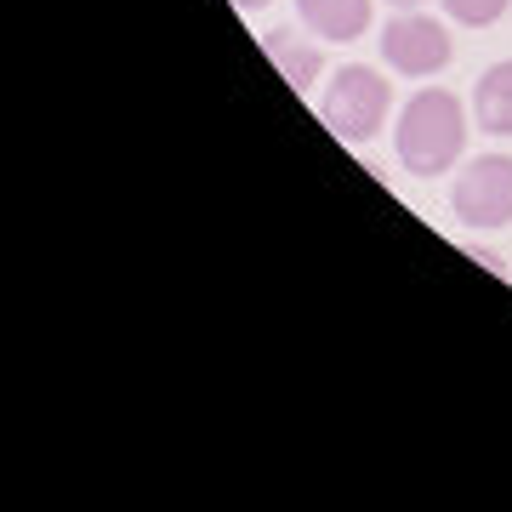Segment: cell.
<instances>
[{"label":"cell","mask_w":512,"mask_h":512,"mask_svg":"<svg viewBox=\"0 0 512 512\" xmlns=\"http://www.w3.org/2000/svg\"><path fill=\"white\" fill-rule=\"evenodd\" d=\"M467 148V109H461L456 92H416L399 114V160L410 177H439L461 160Z\"/></svg>","instance_id":"6da1fadb"},{"label":"cell","mask_w":512,"mask_h":512,"mask_svg":"<svg viewBox=\"0 0 512 512\" xmlns=\"http://www.w3.org/2000/svg\"><path fill=\"white\" fill-rule=\"evenodd\" d=\"M387 103H393V80H382L365 63H348V69L330 80L325 103H319V120H325L342 143H370L376 131L387 126Z\"/></svg>","instance_id":"7a4b0ae2"},{"label":"cell","mask_w":512,"mask_h":512,"mask_svg":"<svg viewBox=\"0 0 512 512\" xmlns=\"http://www.w3.org/2000/svg\"><path fill=\"white\" fill-rule=\"evenodd\" d=\"M450 205L467 228H507L512 222V154H478L450 188Z\"/></svg>","instance_id":"3957f363"},{"label":"cell","mask_w":512,"mask_h":512,"mask_svg":"<svg viewBox=\"0 0 512 512\" xmlns=\"http://www.w3.org/2000/svg\"><path fill=\"white\" fill-rule=\"evenodd\" d=\"M450 35H444V23L421 18V12H399V18L382 29V57L387 69L399 74H439L450 63Z\"/></svg>","instance_id":"277c9868"},{"label":"cell","mask_w":512,"mask_h":512,"mask_svg":"<svg viewBox=\"0 0 512 512\" xmlns=\"http://www.w3.org/2000/svg\"><path fill=\"white\" fill-rule=\"evenodd\" d=\"M296 18L319 40H359L370 29V0H296Z\"/></svg>","instance_id":"5b68a950"},{"label":"cell","mask_w":512,"mask_h":512,"mask_svg":"<svg viewBox=\"0 0 512 512\" xmlns=\"http://www.w3.org/2000/svg\"><path fill=\"white\" fill-rule=\"evenodd\" d=\"M473 109H478V126L484 131L512 137V57L484 69V80H478V92H473Z\"/></svg>","instance_id":"8992f818"},{"label":"cell","mask_w":512,"mask_h":512,"mask_svg":"<svg viewBox=\"0 0 512 512\" xmlns=\"http://www.w3.org/2000/svg\"><path fill=\"white\" fill-rule=\"evenodd\" d=\"M262 52L279 63V74L291 80L296 92L302 86H313V74H319V52L313 46H302V40H291V29H274V35H262Z\"/></svg>","instance_id":"52a82bcc"},{"label":"cell","mask_w":512,"mask_h":512,"mask_svg":"<svg viewBox=\"0 0 512 512\" xmlns=\"http://www.w3.org/2000/svg\"><path fill=\"white\" fill-rule=\"evenodd\" d=\"M439 6H444L456 23H467V29H490V23L507 12L512 0H439Z\"/></svg>","instance_id":"ba28073f"},{"label":"cell","mask_w":512,"mask_h":512,"mask_svg":"<svg viewBox=\"0 0 512 512\" xmlns=\"http://www.w3.org/2000/svg\"><path fill=\"white\" fill-rule=\"evenodd\" d=\"M239 12H262V6H268V0H234Z\"/></svg>","instance_id":"9c48e42d"},{"label":"cell","mask_w":512,"mask_h":512,"mask_svg":"<svg viewBox=\"0 0 512 512\" xmlns=\"http://www.w3.org/2000/svg\"><path fill=\"white\" fill-rule=\"evenodd\" d=\"M387 6H399V12H416L421 0H387Z\"/></svg>","instance_id":"30bf717a"}]
</instances>
